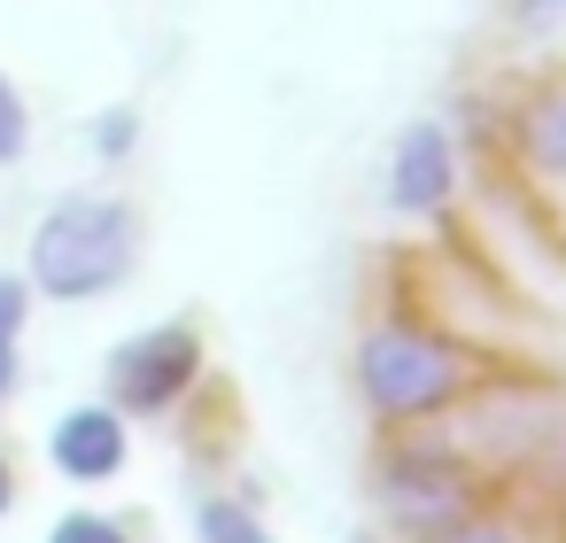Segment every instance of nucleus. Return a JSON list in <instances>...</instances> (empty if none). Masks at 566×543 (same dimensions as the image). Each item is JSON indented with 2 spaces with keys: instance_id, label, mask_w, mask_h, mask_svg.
Wrapping results in <instances>:
<instances>
[{
  "instance_id": "obj_3",
  "label": "nucleus",
  "mask_w": 566,
  "mask_h": 543,
  "mask_svg": "<svg viewBox=\"0 0 566 543\" xmlns=\"http://www.w3.org/2000/svg\"><path fill=\"white\" fill-rule=\"evenodd\" d=\"M373 504L388 512V528L403 543H419V535H434V528H450V520L473 512V473H465L458 450H434L419 435H396L380 450V466H373Z\"/></svg>"
},
{
  "instance_id": "obj_2",
  "label": "nucleus",
  "mask_w": 566,
  "mask_h": 543,
  "mask_svg": "<svg viewBox=\"0 0 566 543\" xmlns=\"http://www.w3.org/2000/svg\"><path fill=\"white\" fill-rule=\"evenodd\" d=\"M349 380H357V404L380 419V427H427L442 419L458 396H465V349L434 326H411V319H373L357 334V357H349Z\"/></svg>"
},
{
  "instance_id": "obj_13",
  "label": "nucleus",
  "mask_w": 566,
  "mask_h": 543,
  "mask_svg": "<svg viewBox=\"0 0 566 543\" xmlns=\"http://www.w3.org/2000/svg\"><path fill=\"white\" fill-rule=\"evenodd\" d=\"M24 319H32V280L0 272V342H17V334H24Z\"/></svg>"
},
{
  "instance_id": "obj_18",
  "label": "nucleus",
  "mask_w": 566,
  "mask_h": 543,
  "mask_svg": "<svg viewBox=\"0 0 566 543\" xmlns=\"http://www.w3.org/2000/svg\"><path fill=\"white\" fill-rule=\"evenodd\" d=\"M357 543H380V535H357Z\"/></svg>"
},
{
  "instance_id": "obj_14",
  "label": "nucleus",
  "mask_w": 566,
  "mask_h": 543,
  "mask_svg": "<svg viewBox=\"0 0 566 543\" xmlns=\"http://www.w3.org/2000/svg\"><path fill=\"white\" fill-rule=\"evenodd\" d=\"M558 17H566V0H512V24L520 32H551Z\"/></svg>"
},
{
  "instance_id": "obj_1",
  "label": "nucleus",
  "mask_w": 566,
  "mask_h": 543,
  "mask_svg": "<svg viewBox=\"0 0 566 543\" xmlns=\"http://www.w3.org/2000/svg\"><path fill=\"white\" fill-rule=\"evenodd\" d=\"M140 264V210L117 195H63L32 233V295L48 303H94L117 295Z\"/></svg>"
},
{
  "instance_id": "obj_8",
  "label": "nucleus",
  "mask_w": 566,
  "mask_h": 543,
  "mask_svg": "<svg viewBox=\"0 0 566 543\" xmlns=\"http://www.w3.org/2000/svg\"><path fill=\"white\" fill-rule=\"evenodd\" d=\"M419 543H535V535L512 528V520H496V512H465V520H450V528H434Z\"/></svg>"
},
{
  "instance_id": "obj_6",
  "label": "nucleus",
  "mask_w": 566,
  "mask_h": 543,
  "mask_svg": "<svg viewBox=\"0 0 566 543\" xmlns=\"http://www.w3.org/2000/svg\"><path fill=\"white\" fill-rule=\"evenodd\" d=\"M117 466H125V411L78 404L71 419H55V473H71V481H109Z\"/></svg>"
},
{
  "instance_id": "obj_9",
  "label": "nucleus",
  "mask_w": 566,
  "mask_h": 543,
  "mask_svg": "<svg viewBox=\"0 0 566 543\" xmlns=\"http://www.w3.org/2000/svg\"><path fill=\"white\" fill-rule=\"evenodd\" d=\"M195 528H202V543H249V535H256L249 504H233V497H210V504L195 512Z\"/></svg>"
},
{
  "instance_id": "obj_15",
  "label": "nucleus",
  "mask_w": 566,
  "mask_h": 543,
  "mask_svg": "<svg viewBox=\"0 0 566 543\" xmlns=\"http://www.w3.org/2000/svg\"><path fill=\"white\" fill-rule=\"evenodd\" d=\"M17 396V342H0V404Z\"/></svg>"
},
{
  "instance_id": "obj_7",
  "label": "nucleus",
  "mask_w": 566,
  "mask_h": 543,
  "mask_svg": "<svg viewBox=\"0 0 566 543\" xmlns=\"http://www.w3.org/2000/svg\"><path fill=\"white\" fill-rule=\"evenodd\" d=\"M512 140H520V164H527L551 195H566V79H551V86H535V94L520 102Z\"/></svg>"
},
{
  "instance_id": "obj_16",
  "label": "nucleus",
  "mask_w": 566,
  "mask_h": 543,
  "mask_svg": "<svg viewBox=\"0 0 566 543\" xmlns=\"http://www.w3.org/2000/svg\"><path fill=\"white\" fill-rule=\"evenodd\" d=\"M17 504V473H9V458H0V512Z\"/></svg>"
},
{
  "instance_id": "obj_5",
  "label": "nucleus",
  "mask_w": 566,
  "mask_h": 543,
  "mask_svg": "<svg viewBox=\"0 0 566 543\" xmlns=\"http://www.w3.org/2000/svg\"><path fill=\"white\" fill-rule=\"evenodd\" d=\"M450 195H458V140H450V125H434V117L403 125L396 148H388V210L427 218Z\"/></svg>"
},
{
  "instance_id": "obj_4",
  "label": "nucleus",
  "mask_w": 566,
  "mask_h": 543,
  "mask_svg": "<svg viewBox=\"0 0 566 543\" xmlns=\"http://www.w3.org/2000/svg\"><path fill=\"white\" fill-rule=\"evenodd\" d=\"M195 380H202V334L195 326H148L109 357V411L164 419L171 404H187Z\"/></svg>"
},
{
  "instance_id": "obj_17",
  "label": "nucleus",
  "mask_w": 566,
  "mask_h": 543,
  "mask_svg": "<svg viewBox=\"0 0 566 543\" xmlns=\"http://www.w3.org/2000/svg\"><path fill=\"white\" fill-rule=\"evenodd\" d=\"M249 543H272V535H264V528H256V535H249Z\"/></svg>"
},
{
  "instance_id": "obj_12",
  "label": "nucleus",
  "mask_w": 566,
  "mask_h": 543,
  "mask_svg": "<svg viewBox=\"0 0 566 543\" xmlns=\"http://www.w3.org/2000/svg\"><path fill=\"white\" fill-rule=\"evenodd\" d=\"M94 148H102L109 164H125V156L140 148V117H133V109H109V117L94 125Z\"/></svg>"
},
{
  "instance_id": "obj_10",
  "label": "nucleus",
  "mask_w": 566,
  "mask_h": 543,
  "mask_svg": "<svg viewBox=\"0 0 566 543\" xmlns=\"http://www.w3.org/2000/svg\"><path fill=\"white\" fill-rule=\"evenodd\" d=\"M24 148H32V117H24V94L9 86V71H0V171H9Z\"/></svg>"
},
{
  "instance_id": "obj_11",
  "label": "nucleus",
  "mask_w": 566,
  "mask_h": 543,
  "mask_svg": "<svg viewBox=\"0 0 566 543\" xmlns=\"http://www.w3.org/2000/svg\"><path fill=\"white\" fill-rule=\"evenodd\" d=\"M48 543H133L109 512H71V520H55V535Z\"/></svg>"
}]
</instances>
